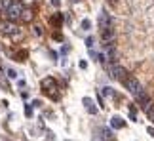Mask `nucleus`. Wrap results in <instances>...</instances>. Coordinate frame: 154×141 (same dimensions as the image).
<instances>
[{"label":"nucleus","mask_w":154,"mask_h":141,"mask_svg":"<svg viewBox=\"0 0 154 141\" xmlns=\"http://www.w3.org/2000/svg\"><path fill=\"white\" fill-rule=\"evenodd\" d=\"M23 10L25 8L21 4H17V2H15V4H12L8 10H6V19L12 21V23H13V21H19L21 15H23Z\"/></svg>","instance_id":"nucleus-1"},{"label":"nucleus","mask_w":154,"mask_h":141,"mask_svg":"<svg viewBox=\"0 0 154 141\" xmlns=\"http://www.w3.org/2000/svg\"><path fill=\"white\" fill-rule=\"evenodd\" d=\"M124 86H126V88H128V92H130V93H133V95H137V93H141V92H143L141 82H139L135 76H128L126 80H124Z\"/></svg>","instance_id":"nucleus-2"},{"label":"nucleus","mask_w":154,"mask_h":141,"mask_svg":"<svg viewBox=\"0 0 154 141\" xmlns=\"http://www.w3.org/2000/svg\"><path fill=\"white\" fill-rule=\"evenodd\" d=\"M110 76H114L116 80H122V82H124L128 78V71L122 67V65H112V67H110Z\"/></svg>","instance_id":"nucleus-3"},{"label":"nucleus","mask_w":154,"mask_h":141,"mask_svg":"<svg viewBox=\"0 0 154 141\" xmlns=\"http://www.w3.org/2000/svg\"><path fill=\"white\" fill-rule=\"evenodd\" d=\"M135 99H137V103L141 105V107H143V109H145V111L148 109L150 105H152V103H150V97L146 95V92H145V90H143L141 93H137V95H135Z\"/></svg>","instance_id":"nucleus-4"},{"label":"nucleus","mask_w":154,"mask_h":141,"mask_svg":"<svg viewBox=\"0 0 154 141\" xmlns=\"http://www.w3.org/2000/svg\"><path fill=\"white\" fill-rule=\"evenodd\" d=\"M0 31L4 32V34H17V27L12 21H2L0 23Z\"/></svg>","instance_id":"nucleus-5"},{"label":"nucleus","mask_w":154,"mask_h":141,"mask_svg":"<svg viewBox=\"0 0 154 141\" xmlns=\"http://www.w3.org/2000/svg\"><path fill=\"white\" fill-rule=\"evenodd\" d=\"M99 27H101V31L103 29H109V27H112V19H110V15L107 12H101V15H99Z\"/></svg>","instance_id":"nucleus-6"},{"label":"nucleus","mask_w":154,"mask_h":141,"mask_svg":"<svg viewBox=\"0 0 154 141\" xmlns=\"http://www.w3.org/2000/svg\"><path fill=\"white\" fill-rule=\"evenodd\" d=\"M110 126H112L114 130H122L124 126H126V122L122 120L120 116H112V118H110Z\"/></svg>","instance_id":"nucleus-7"},{"label":"nucleus","mask_w":154,"mask_h":141,"mask_svg":"<svg viewBox=\"0 0 154 141\" xmlns=\"http://www.w3.org/2000/svg\"><path fill=\"white\" fill-rule=\"evenodd\" d=\"M82 103L86 105V109H88V113H89V114H97V109L93 107V101L89 99V97H84V99H82Z\"/></svg>","instance_id":"nucleus-8"},{"label":"nucleus","mask_w":154,"mask_h":141,"mask_svg":"<svg viewBox=\"0 0 154 141\" xmlns=\"http://www.w3.org/2000/svg\"><path fill=\"white\" fill-rule=\"evenodd\" d=\"M42 88H44V90H48V92H49V90H55V80H53V78H44V80H42Z\"/></svg>","instance_id":"nucleus-9"},{"label":"nucleus","mask_w":154,"mask_h":141,"mask_svg":"<svg viewBox=\"0 0 154 141\" xmlns=\"http://www.w3.org/2000/svg\"><path fill=\"white\" fill-rule=\"evenodd\" d=\"M21 21H27V23H29V21H33V10L25 8L23 10V15H21Z\"/></svg>","instance_id":"nucleus-10"},{"label":"nucleus","mask_w":154,"mask_h":141,"mask_svg":"<svg viewBox=\"0 0 154 141\" xmlns=\"http://www.w3.org/2000/svg\"><path fill=\"white\" fill-rule=\"evenodd\" d=\"M12 4H13L12 0H0V10H2V12H6V10H8Z\"/></svg>","instance_id":"nucleus-11"},{"label":"nucleus","mask_w":154,"mask_h":141,"mask_svg":"<svg viewBox=\"0 0 154 141\" xmlns=\"http://www.w3.org/2000/svg\"><path fill=\"white\" fill-rule=\"evenodd\" d=\"M145 113H146V116H148V120H150V122L154 124V105H150V107H148V109L145 111Z\"/></svg>","instance_id":"nucleus-12"},{"label":"nucleus","mask_w":154,"mask_h":141,"mask_svg":"<svg viewBox=\"0 0 154 141\" xmlns=\"http://www.w3.org/2000/svg\"><path fill=\"white\" fill-rule=\"evenodd\" d=\"M82 29H84V31H89V29H91V21L89 19H82Z\"/></svg>","instance_id":"nucleus-13"},{"label":"nucleus","mask_w":154,"mask_h":141,"mask_svg":"<svg viewBox=\"0 0 154 141\" xmlns=\"http://www.w3.org/2000/svg\"><path fill=\"white\" fill-rule=\"evenodd\" d=\"M103 93H105V95H114V90L110 88V86H105V88H103Z\"/></svg>","instance_id":"nucleus-14"},{"label":"nucleus","mask_w":154,"mask_h":141,"mask_svg":"<svg viewBox=\"0 0 154 141\" xmlns=\"http://www.w3.org/2000/svg\"><path fill=\"white\" fill-rule=\"evenodd\" d=\"M27 116H33V105H27V109H25Z\"/></svg>","instance_id":"nucleus-15"},{"label":"nucleus","mask_w":154,"mask_h":141,"mask_svg":"<svg viewBox=\"0 0 154 141\" xmlns=\"http://www.w3.org/2000/svg\"><path fill=\"white\" fill-rule=\"evenodd\" d=\"M8 76L10 78H17V73L13 71V69H8Z\"/></svg>","instance_id":"nucleus-16"},{"label":"nucleus","mask_w":154,"mask_h":141,"mask_svg":"<svg viewBox=\"0 0 154 141\" xmlns=\"http://www.w3.org/2000/svg\"><path fill=\"white\" fill-rule=\"evenodd\" d=\"M86 46H88V48H91V46H93V38H91V36L86 38Z\"/></svg>","instance_id":"nucleus-17"},{"label":"nucleus","mask_w":154,"mask_h":141,"mask_svg":"<svg viewBox=\"0 0 154 141\" xmlns=\"http://www.w3.org/2000/svg\"><path fill=\"white\" fill-rule=\"evenodd\" d=\"M34 34H38V36H42V29H40V27H34Z\"/></svg>","instance_id":"nucleus-18"},{"label":"nucleus","mask_w":154,"mask_h":141,"mask_svg":"<svg viewBox=\"0 0 154 141\" xmlns=\"http://www.w3.org/2000/svg\"><path fill=\"white\" fill-rule=\"evenodd\" d=\"M31 105H33V107H40V105H42V103H40V101H38V99H36V101H33V103H31Z\"/></svg>","instance_id":"nucleus-19"},{"label":"nucleus","mask_w":154,"mask_h":141,"mask_svg":"<svg viewBox=\"0 0 154 141\" xmlns=\"http://www.w3.org/2000/svg\"><path fill=\"white\" fill-rule=\"evenodd\" d=\"M146 132H148V133H150V135H152V137H154V128H152V126H150V128H146Z\"/></svg>","instance_id":"nucleus-20"},{"label":"nucleus","mask_w":154,"mask_h":141,"mask_svg":"<svg viewBox=\"0 0 154 141\" xmlns=\"http://www.w3.org/2000/svg\"><path fill=\"white\" fill-rule=\"evenodd\" d=\"M80 69H88V63H86V61H80Z\"/></svg>","instance_id":"nucleus-21"},{"label":"nucleus","mask_w":154,"mask_h":141,"mask_svg":"<svg viewBox=\"0 0 154 141\" xmlns=\"http://www.w3.org/2000/svg\"><path fill=\"white\" fill-rule=\"evenodd\" d=\"M72 2H78V0H72Z\"/></svg>","instance_id":"nucleus-22"}]
</instances>
